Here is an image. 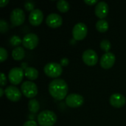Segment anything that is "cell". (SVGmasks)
<instances>
[{
  "label": "cell",
  "mask_w": 126,
  "mask_h": 126,
  "mask_svg": "<svg viewBox=\"0 0 126 126\" xmlns=\"http://www.w3.org/2000/svg\"><path fill=\"white\" fill-rule=\"evenodd\" d=\"M68 89L67 83L64 80L61 78H56L49 84V92L57 100H63L68 93Z\"/></svg>",
  "instance_id": "6da1fadb"
},
{
  "label": "cell",
  "mask_w": 126,
  "mask_h": 126,
  "mask_svg": "<svg viewBox=\"0 0 126 126\" xmlns=\"http://www.w3.org/2000/svg\"><path fill=\"white\" fill-rule=\"evenodd\" d=\"M37 120L41 126H52L57 121V115L52 111L45 110L38 115Z\"/></svg>",
  "instance_id": "7a4b0ae2"
},
{
  "label": "cell",
  "mask_w": 126,
  "mask_h": 126,
  "mask_svg": "<svg viewBox=\"0 0 126 126\" xmlns=\"http://www.w3.org/2000/svg\"><path fill=\"white\" fill-rule=\"evenodd\" d=\"M44 71L48 77L56 78L62 74L63 69L61 64L55 62H50L44 66Z\"/></svg>",
  "instance_id": "3957f363"
},
{
  "label": "cell",
  "mask_w": 126,
  "mask_h": 126,
  "mask_svg": "<svg viewBox=\"0 0 126 126\" xmlns=\"http://www.w3.org/2000/svg\"><path fill=\"white\" fill-rule=\"evenodd\" d=\"M21 90L22 94L28 98H32L38 94V87L32 81H24L21 86Z\"/></svg>",
  "instance_id": "277c9868"
},
{
  "label": "cell",
  "mask_w": 126,
  "mask_h": 126,
  "mask_svg": "<svg viewBox=\"0 0 126 126\" xmlns=\"http://www.w3.org/2000/svg\"><path fill=\"white\" fill-rule=\"evenodd\" d=\"M88 32L87 26L82 22L77 23L72 29V36L76 41H81L86 38Z\"/></svg>",
  "instance_id": "5b68a950"
},
{
  "label": "cell",
  "mask_w": 126,
  "mask_h": 126,
  "mask_svg": "<svg viewBox=\"0 0 126 126\" xmlns=\"http://www.w3.org/2000/svg\"><path fill=\"white\" fill-rule=\"evenodd\" d=\"M24 71L21 67L12 68L8 73V78L10 82L13 85H18L23 80Z\"/></svg>",
  "instance_id": "8992f818"
},
{
  "label": "cell",
  "mask_w": 126,
  "mask_h": 126,
  "mask_svg": "<svg viewBox=\"0 0 126 126\" xmlns=\"http://www.w3.org/2000/svg\"><path fill=\"white\" fill-rule=\"evenodd\" d=\"M10 19L13 26H20L25 21V14L21 8H15L12 10Z\"/></svg>",
  "instance_id": "52a82bcc"
},
{
  "label": "cell",
  "mask_w": 126,
  "mask_h": 126,
  "mask_svg": "<svg viewBox=\"0 0 126 126\" xmlns=\"http://www.w3.org/2000/svg\"><path fill=\"white\" fill-rule=\"evenodd\" d=\"M84 103V98L79 94L72 93L66 96V103L70 108L80 107Z\"/></svg>",
  "instance_id": "ba28073f"
},
{
  "label": "cell",
  "mask_w": 126,
  "mask_h": 126,
  "mask_svg": "<svg viewBox=\"0 0 126 126\" xmlns=\"http://www.w3.org/2000/svg\"><path fill=\"white\" fill-rule=\"evenodd\" d=\"M82 59L86 65L93 66L98 61V55L94 50L86 49L82 55Z\"/></svg>",
  "instance_id": "9c48e42d"
},
{
  "label": "cell",
  "mask_w": 126,
  "mask_h": 126,
  "mask_svg": "<svg viewBox=\"0 0 126 126\" xmlns=\"http://www.w3.org/2000/svg\"><path fill=\"white\" fill-rule=\"evenodd\" d=\"M38 41V37L35 33H28L22 39V44L24 47L28 49H35L37 47Z\"/></svg>",
  "instance_id": "30bf717a"
},
{
  "label": "cell",
  "mask_w": 126,
  "mask_h": 126,
  "mask_svg": "<svg viewBox=\"0 0 126 126\" xmlns=\"http://www.w3.org/2000/svg\"><path fill=\"white\" fill-rule=\"evenodd\" d=\"M4 94L12 102H17L21 98V91L14 86H9L4 89Z\"/></svg>",
  "instance_id": "8fae6325"
},
{
  "label": "cell",
  "mask_w": 126,
  "mask_h": 126,
  "mask_svg": "<svg viewBox=\"0 0 126 126\" xmlns=\"http://www.w3.org/2000/svg\"><path fill=\"white\" fill-rule=\"evenodd\" d=\"M116 57L112 52H106L103 55L100 59V66L102 68L108 69L111 68L115 63Z\"/></svg>",
  "instance_id": "7c38bea8"
},
{
  "label": "cell",
  "mask_w": 126,
  "mask_h": 126,
  "mask_svg": "<svg viewBox=\"0 0 126 126\" xmlns=\"http://www.w3.org/2000/svg\"><path fill=\"white\" fill-rule=\"evenodd\" d=\"M63 23L62 17L58 13H50L47 16L46 18V24L52 27V28H57L61 26Z\"/></svg>",
  "instance_id": "4fadbf2b"
},
{
  "label": "cell",
  "mask_w": 126,
  "mask_h": 126,
  "mask_svg": "<svg viewBox=\"0 0 126 126\" xmlns=\"http://www.w3.org/2000/svg\"><path fill=\"white\" fill-rule=\"evenodd\" d=\"M44 19L43 12L40 9H35L29 15V21L33 26H38Z\"/></svg>",
  "instance_id": "5bb4252c"
},
{
  "label": "cell",
  "mask_w": 126,
  "mask_h": 126,
  "mask_svg": "<svg viewBox=\"0 0 126 126\" xmlns=\"http://www.w3.org/2000/svg\"><path fill=\"white\" fill-rule=\"evenodd\" d=\"M110 104L114 108H122L126 103V97L124 95L120 93H114L111 95L109 99Z\"/></svg>",
  "instance_id": "9a60e30c"
},
{
  "label": "cell",
  "mask_w": 126,
  "mask_h": 126,
  "mask_svg": "<svg viewBox=\"0 0 126 126\" xmlns=\"http://www.w3.org/2000/svg\"><path fill=\"white\" fill-rule=\"evenodd\" d=\"M95 15L100 19L106 18L109 13V5L106 1H99L94 8Z\"/></svg>",
  "instance_id": "2e32d148"
},
{
  "label": "cell",
  "mask_w": 126,
  "mask_h": 126,
  "mask_svg": "<svg viewBox=\"0 0 126 126\" xmlns=\"http://www.w3.org/2000/svg\"><path fill=\"white\" fill-rule=\"evenodd\" d=\"M25 52L23 47H15L12 51V57L15 61H21L24 58Z\"/></svg>",
  "instance_id": "e0dca14e"
},
{
  "label": "cell",
  "mask_w": 126,
  "mask_h": 126,
  "mask_svg": "<svg viewBox=\"0 0 126 126\" xmlns=\"http://www.w3.org/2000/svg\"><path fill=\"white\" fill-rule=\"evenodd\" d=\"M24 75L29 80H34L37 79L38 77V71L34 67L28 66L24 70Z\"/></svg>",
  "instance_id": "ac0fdd59"
},
{
  "label": "cell",
  "mask_w": 126,
  "mask_h": 126,
  "mask_svg": "<svg viewBox=\"0 0 126 126\" xmlns=\"http://www.w3.org/2000/svg\"><path fill=\"white\" fill-rule=\"evenodd\" d=\"M96 29L100 32H105L109 30V23L105 19H100L96 23Z\"/></svg>",
  "instance_id": "d6986e66"
},
{
  "label": "cell",
  "mask_w": 126,
  "mask_h": 126,
  "mask_svg": "<svg viewBox=\"0 0 126 126\" xmlns=\"http://www.w3.org/2000/svg\"><path fill=\"white\" fill-rule=\"evenodd\" d=\"M57 8L61 13H66L70 9V4L67 1L59 0L57 1Z\"/></svg>",
  "instance_id": "ffe728a7"
},
{
  "label": "cell",
  "mask_w": 126,
  "mask_h": 126,
  "mask_svg": "<svg viewBox=\"0 0 126 126\" xmlns=\"http://www.w3.org/2000/svg\"><path fill=\"white\" fill-rule=\"evenodd\" d=\"M28 109L32 113H37L40 109V103L38 100L32 99L28 102Z\"/></svg>",
  "instance_id": "44dd1931"
},
{
  "label": "cell",
  "mask_w": 126,
  "mask_h": 126,
  "mask_svg": "<svg viewBox=\"0 0 126 126\" xmlns=\"http://www.w3.org/2000/svg\"><path fill=\"white\" fill-rule=\"evenodd\" d=\"M100 48L106 52H109V50L111 48V44L109 40L104 39L100 42Z\"/></svg>",
  "instance_id": "7402d4cb"
},
{
  "label": "cell",
  "mask_w": 126,
  "mask_h": 126,
  "mask_svg": "<svg viewBox=\"0 0 126 126\" xmlns=\"http://www.w3.org/2000/svg\"><path fill=\"white\" fill-rule=\"evenodd\" d=\"M10 43L11 45L14 46V47H18L19 44H21L22 43V40L20 38V37L17 36V35H13L10 40Z\"/></svg>",
  "instance_id": "603a6c76"
},
{
  "label": "cell",
  "mask_w": 126,
  "mask_h": 126,
  "mask_svg": "<svg viewBox=\"0 0 126 126\" xmlns=\"http://www.w3.org/2000/svg\"><path fill=\"white\" fill-rule=\"evenodd\" d=\"M9 29V26L7 22L4 20V19H1L0 20V32L1 33H4L6 32Z\"/></svg>",
  "instance_id": "cb8c5ba5"
},
{
  "label": "cell",
  "mask_w": 126,
  "mask_h": 126,
  "mask_svg": "<svg viewBox=\"0 0 126 126\" xmlns=\"http://www.w3.org/2000/svg\"><path fill=\"white\" fill-rule=\"evenodd\" d=\"M8 56L7 51L4 47H0V61L4 62Z\"/></svg>",
  "instance_id": "d4e9b609"
},
{
  "label": "cell",
  "mask_w": 126,
  "mask_h": 126,
  "mask_svg": "<svg viewBox=\"0 0 126 126\" xmlns=\"http://www.w3.org/2000/svg\"><path fill=\"white\" fill-rule=\"evenodd\" d=\"M34 6H35V4L34 2L31 1H27L25 3H24V7L28 11H32L34 9Z\"/></svg>",
  "instance_id": "484cf974"
},
{
  "label": "cell",
  "mask_w": 126,
  "mask_h": 126,
  "mask_svg": "<svg viewBox=\"0 0 126 126\" xmlns=\"http://www.w3.org/2000/svg\"><path fill=\"white\" fill-rule=\"evenodd\" d=\"M6 83H7V78H6V76H5V75H4L3 72H1V78H0V85H1V86L2 87V86H5Z\"/></svg>",
  "instance_id": "4316f807"
},
{
  "label": "cell",
  "mask_w": 126,
  "mask_h": 126,
  "mask_svg": "<svg viewBox=\"0 0 126 126\" xmlns=\"http://www.w3.org/2000/svg\"><path fill=\"white\" fill-rule=\"evenodd\" d=\"M23 126H38L37 123L34 120H28L24 123Z\"/></svg>",
  "instance_id": "83f0119b"
},
{
  "label": "cell",
  "mask_w": 126,
  "mask_h": 126,
  "mask_svg": "<svg viewBox=\"0 0 126 126\" xmlns=\"http://www.w3.org/2000/svg\"><path fill=\"white\" fill-rule=\"evenodd\" d=\"M69 59L67 58H63L61 60V62H60V64L61 66H66L69 64Z\"/></svg>",
  "instance_id": "f1b7e54d"
},
{
  "label": "cell",
  "mask_w": 126,
  "mask_h": 126,
  "mask_svg": "<svg viewBox=\"0 0 126 126\" xmlns=\"http://www.w3.org/2000/svg\"><path fill=\"white\" fill-rule=\"evenodd\" d=\"M84 2L87 4L88 5H94L96 3L97 4L99 1L97 0H84Z\"/></svg>",
  "instance_id": "f546056e"
},
{
  "label": "cell",
  "mask_w": 126,
  "mask_h": 126,
  "mask_svg": "<svg viewBox=\"0 0 126 126\" xmlns=\"http://www.w3.org/2000/svg\"><path fill=\"white\" fill-rule=\"evenodd\" d=\"M8 3H9V0H1L0 1V7H3L6 6Z\"/></svg>",
  "instance_id": "4dcf8cb0"
},
{
  "label": "cell",
  "mask_w": 126,
  "mask_h": 126,
  "mask_svg": "<svg viewBox=\"0 0 126 126\" xmlns=\"http://www.w3.org/2000/svg\"><path fill=\"white\" fill-rule=\"evenodd\" d=\"M4 91L3 90V89L2 88H0V97H1L4 95Z\"/></svg>",
  "instance_id": "1f68e13d"
}]
</instances>
